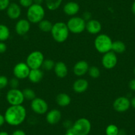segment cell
Wrapping results in <instances>:
<instances>
[{"label":"cell","mask_w":135,"mask_h":135,"mask_svg":"<svg viewBox=\"0 0 135 135\" xmlns=\"http://www.w3.org/2000/svg\"><path fill=\"white\" fill-rule=\"evenodd\" d=\"M63 9L66 15L74 17L80 11V6L76 2H70L64 5Z\"/></svg>","instance_id":"obj_17"},{"label":"cell","mask_w":135,"mask_h":135,"mask_svg":"<svg viewBox=\"0 0 135 135\" xmlns=\"http://www.w3.org/2000/svg\"><path fill=\"white\" fill-rule=\"evenodd\" d=\"M57 104L62 107L68 106L71 103V97L66 93H60L56 97Z\"/></svg>","instance_id":"obj_22"},{"label":"cell","mask_w":135,"mask_h":135,"mask_svg":"<svg viewBox=\"0 0 135 135\" xmlns=\"http://www.w3.org/2000/svg\"><path fill=\"white\" fill-rule=\"evenodd\" d=\"M45 60L44 55L41 51L35 50L30 53L26 60V64L30 69H40Z\"/></svg>","instance_id":"obj_6"},{"label":"cell","mask_w":135,"mask_h":135,"mask_svg":"<svg viewBox=\"0 0 135 135\" xmlns=\"http://www.w3.org/2000/svg\"><path fill=\"white\" fill-rule=\"evenodd\" d=\"M128 86H129V88L131 90L135 91V79H133V80L130 81L129 84H128Z\"/></svg>","instance_id":"obj_38"},{"label":"cell","mask_w":135,"mask_h":135,"mask_svg":"<svg viewBox=\"0 0 135 135\" xmlns=\"http://www.w3.org/2000/svg\"><path fill=\"white\" fill-rule=\"evenodd\" d=\"M31 69L28 65L25 62H19L13 68V74L15 78L19 80H24L27 78Z\"/></svg>","instance_id":"obj_10"},{"label":"cell","mask_w":135,"mask_h":135,"mask_svg":"<svg viewBox=\"0 0 135 135\" xmlns=\"http://www.w3.org/2000/svg\"><path fill=\"white\" fill-rule=\"evenodd\" d=\"M119 135H120V134H119Z\"/></svg>","instance_id":"obj_48"},{"label":"cell","mask_w":135,"mask_h":135,"mask_svg":"<svg viewBox=\"0 0 135 135\" xmlns=\"http://www.w3.org/2000/svg\"><path fill=\"white\" fill-rule=\"evenodd\" d=\"M71 128L75 135H88L91 129V124L86 118H80L74 122Z\"/></svg>","instance_id":"obj_5"},{"label":"cell","mask_w":135,"mask_h":135,"mask_svg":"<svg viewBox=\"0 0 135 135\" xmlns=\"http://www.w3.org/2000/svg\"><path fill=\"white\" fill-rule=\"evenodd\" d=\"M4 117L6 122L9 125H20L27 117V111L22 105H10L5 112Z\"/></svg>","instance_id":"obj_1"},{"label":"cell","mask_w":135,"mask_h":135,"mask_svg":"<svg viewBox=\"0 0 135 135\" xmlns=\"http://www.w3.org/2000/svg\"><path fill=\"white\" fill-rule=\"evenodd\" d=\"M6 99L10 105H20L24 102L25 97L22 91L17 89H11L7 91Z\"/></svg>","instance_id":"obj_8"},{"label":"cell","mask_w":135,"mask_h":135,"mask_svg":"<svg viewBox=\"0 0 135 135\" xmlns=\"http://www.w3.org/2000/svg\"><path fill=\"white\" fill-rule=\"evenodd\" d=\"M89 66L88 62L85 60H80L75 64L73 68V72L77 76H83L86 74L89 70Z\"/></svg>","instance_id":"obj_14"},{"label":"cell","mask_w":135,"mask_h":135,"mask_svg":"<svg viewBox=\"0 0 135 135\" xmlns=\"http://www.w3.org/2000/svg\"><path fill=\"white\" fill-rule=\"evenodd\" d=\"M11 135H26V133L25 131H23V130L17 129L15 130V131H13V133L11 134Z\"/></svg>","instance_id":"obj_37"},{"label":"cell","mask_w":135,"mask_h":135,"mask_svg":"<svg viewBox=\"0 0 135 135\" xmlns=\"http://www.w3.org/2000/svg\"><path fill=\"white\" fill-rule=\"evenodd\" d=\"M70 32L74 34L81 33L85 29L86 21L80 17H72L66 23Z\"/></svg>","instance_id":"obj_7"},{"label":"cell","mask_w":135,"mask_h":135,"mask_svg":"<svg viewBox=\"0 0 135 135\" xmlns=\"http://www.w3.org/2000/svg\"><path fill=\"white\" fill-rule=\"evenodd\" d=\"M23 95H24L25 99L27 100V101H32L34 99L36 98V93L31 88H25L23 89Z\"/></svg>","instance_id":"obj_27"},{"label":"cell","mask_w":135,"mask_h":135,"mask_svg":"<svg viewBox=\"0 0 135 135\" xmlns=\"http://www.w3.org/2000/svg\"><path fill=\"white\" fill-rule=\"evenodd\" d=\"M31 107L33 112L38 115L45 114L49 109V105L46 101L40 97H36L31 101Z\"/></svg>","instance_id":"obj_9"},{"label":"cell","mask_w":135,"mask_h":135,"mask_svg":"<svg viewBox=\"0 0 135 135\" xmlns=\"http://www.w3.org/2000/svg\"><path fill=\"white\" fill-rule=\"evenodd\" d=\"M19 79H17V78H13L9 81V84L11 86V89H17L19 85Z\"/></svg>","instance_id":"obj_32"},{"label":"cell","mask_w":135,"mask_h":135,"mask_svg":"<svg viewBox=\"0 0 135 135\" xmlns=\"http://www.w3.org/2000/svg\"><path fill=\"white\" fill-rule=\"evenodd\" d=\"M10 4V0H0V11L7 9Z\"/></svg>","instance_id":"obj_33"},{"label":"cell","mask_w":135,"mask_h":135,"mask_svg":"<svg viewBox=\"0 0 135 135\" xmlns=\"http://www.w3.org/2000/svg\"><path fill=\"white\" fill-rule=\"evenodd\" d=\"M101 28H102V26H101V23L96 19H91L86 22L85 29L89 33L92 34V35L98 34L101 31Z\"/></svg>","instance_id":"obj_15"},{"label":"cell","mask_w":135,"mask_h":135,"mask_svg":"<svg viewBox=\"0 0 135 135\" xmlns=\"http://www.w3.org/2000/svg\"><path fill=\"white\" fill-rule=\"evenodd\" d=\"M15 28L17 35L20 36L25 35L30 31L31 23L27 19H20L17 22Z\"/></svg>","instance_id":"obj_13"},{"label":"cell","mask_w":135,"mask_h":135,"mask_svg":"<svg viewBox=\"0 0 135 135\" xmlns=\"http://www.w3.org/2000/svg\"><path fill=\"white\" fill-rule=\"evenodd\" d=\"M6 50H7V45L3 42L0 41V54L6 52Z\"/></svg>","instance_id":"obj_35"},{"label":"cell","mask_w":135,"mask_h":135,"mask_svg":"<svg viewBox=\"0 0 135 135\" xmlns=\"http://www.w3.org/2000/svg\"><path fill=\"white\" fill-rule=\"evenodd\" d=\"M7 15L11 19H17L21 16V9L18 4L15 3H10L7 9Z\"/></svg>","instance_id":"obj_18"},{"label":"cell","mask_w":135,"mask_h":135,"mask_svg":"<svg viewBox=\"0 0 135 135\" xmlns=\"http://www.w3.org/2000/svg\"><path fill=\"white\" fill-rule=\"evenodd\" d=\"M5 123H6V120H5L4 115L0 114V127L3 126Z\"/></svg>","instance_id":"obj_39"},{"label":"cell","mask_w":135,"mask_h":135,"mask_svg":"<svg viewBox=\"0 0 135 135\" xmlns=\"http://www.w3.org/2000/svg\"><path fill=\"white\" fill-rule=\"evenodd\" d=\"M44 0H33V3L37 5H41L43 3Z\"/></svg>","instance_id":"obj_41"},{"label":"cell","mask_w":135,"mask_h":135,"mask_svg":"<svg viewBox=\"0 0 135 135\" xmlns=\"http://www.w3.org/2000/svg\"><path fill=\"white\" fill-rule=\"evenodd\" d=\"M134 23H135V20H134Z\"/></svg>","instance_id":"obj_47"},{"label":"cell","mask_w":135,"mask_h":135,"mask_svg":"<svg viewBox=\"0 0 135 135\" xmlns=\"http://www.w3.org/2000/svg\"><path fill=\"white\" fill-rule=\"evenodd\" d=\"M117 61L118 60L116 54L113 51H109L103 54L101 60V63L105 69L111 70L116 66Z\"/></svg>","instance_id":"obj_11"},{"label":"cell","mask_w":135,"mask_h":135,"mask_svg":"<svg viewBox=\"0 0 135 135\" xmlns=\"http://www.w3.org/2000/svg\"><path fill=\"white\" fill-rule=\"evenodd\" d=\"M43 72L41 69H31L28 78L34 84L39 83L43 78Z\"/></svg>","instance_id":"obj_21"},{"label":"cell","mask_w":135,"mask_h":135,"mask_svg":"<svg viewBox=\"0 0 135 135\" xmlns=\"http://www.w3.org/2000/svg\"><path fill=\"white\" fill-rule=\"evenodd\" d=\"M0 96H1V92H0Z\"/></svg>","instance_id":"obj_46"},{"label":"cell","mask_w":135,"mask_h":135,"mask_svg":"<svg viewBox=\"0 0 135 135\" xmlns=\"http://www.w3.org/2000/svg\"><path fill=\"white\" fill-rule=\"evenodd\" d=\"M0 135H9L8 132H7L6 131H1L0 132Z\"/></svg>","instance_id":"obj_44"},{"label":"cell","mask_w":135,"mask_h":135,"mask_svg":"<svg viewBox=\"0 0 135 135\" xmlns=\"http://www.w3.org/2000/svg\"><path fill=\"white\" fill-rule=\"evenodd\" d=\"M113 109L119 113H123L127 111L131 107V101L126 97H119L114 101Z\"/></svg>","instance_id":"obj_12"},{"label":"cell","mask_w":135,"mask_h":135,"mask_svg":"<svg viewBox=\"0 0 135 135\" xmlns=\"http://www.w3.org/2000/svg\"><path fill=\"white\" fill-rule=\"evenodd\" d=\"M82 18L85 21H89L91 19V15L90 13L87 11V12H85L84 14H83Z\"/></svg>","instance_id":"obj_36"},{"label":"cell","mask_w":135,"mask_h":135,"mask_svg":"<svg viewBox=\"0 0 135 135\" xmlns=\"http://www.w3.org/2000/svg\"><path fill=\"white\" fill-rule=\"evenodd\" d=\"M89 83L85 79H78L73 84V89L76 93H81L85 92L88 89Z\"/></svg>","instance_id":"obj_20"},{"label":"cell","mask_w":135,"mask_h":135,"mask_svg":"<svg viewBox=\"0 0 135 135\" xmlns=\"http://www.w3.org/2000/svg\"><path fill=\"white\" fill-rule=\"evenodd\" d=\"M8 84V78L5 76H0V89H4Z\"/></svg>","instance_id":"obj_31"},{"label":"cell","mask_w":135,"mask_h":135,"mask_svg":"<svg viewBox=\"0 0 135 135\" xmlns=\"http://www.w3.org/2000/svg\"><path fill=\"white\" fill-rule=\"evenodd\" d=\"M88 73L89 74V76L91 78L94 79L97 78L100 76V70L98 68V67H97V66H93L89 67Z\"/></svg>","instance_id":"obj_29"},{"label":"cell","mask_w":135,"mask_h":135,"mask_svg":"<svg viewBox=\"0 0 135 135\" xmlns=\"http://www.w3.org/2000/svg\"><path fill=\"white\" fill-rule=\"evenodd\" d=\"M64 135H75V134L74 133L73 131H72V128H68L67 129V131H66V133L64 134Z\"/></svg>","instance_id":"obj_40"},{"label":"cell","mask_w":135,"mask_h":135,"mask_svg":"<svg viewBox=\"0 0 135 135\" xmlns=\"http://www.w3.org/2000/svg\"><path fill=\"white\" fill-rule=\"evenodd\" d=\"M45 11L41 5L33 4L28 8L27 13V20L32 23H38L43 20Z\"/></svg>","instance_id":"obj_4"},{"label":"cell","mask_w":135,"mask_h":135,"mask_svg":"<svg viewBox=\"0 0 135 135\" xmlns=\"http://www.w3.org/2000/svg\"><path fill=\"white\" fill-rule=\"evenodd\" d=\"M131 10H132V12L133 13V14L135 15V1L132 3V7H131Z\"/></svg>","instance_id":"obj_43"},{"label":"cell","mask_w":135,"mask_h":135,"mask_svg":"<svg viewBox=\"0 0 135 135\" xmlns=\"http://www.w3.org/2000/svg\"><path fill=\"white\" fill-rule=\"evenodd\" d=\"M131 105L132 106L133 108L135 109V97H134L133 98L131 99Z\"/></svg>","instance_id":"obj_42"},{"label":"cell","mask_w":135,"mask_h":135,"mask_svg":"<svg viewBox=\"0 0 135 135\" xmlns=\"http://www.w3.org/2000/svg\"><path fill=\"white\" fill-rule=\"evenodd\" d=\"M54 73L56 75L57 77L60 78H64L68 75V67L66 64L63 62H56L54 68Z\"/></svg>","instance_id":"obj_19"},{"label":"cell","mask_w":135,"mask_h":135,"mask_svg":"<svg viewBox=\"0 0 135 135\" xmlns=\"http://www.w3.org/2000/svg\"><path fill=\"white\" fill-rule=\"evenodd\" d=\"M10 36V31L8 27L3 24H0V41H7Z\"/></svg>","instance_id":"obj_26"},{"label":"cell","mask_w":135,"mask_h":135,"mask_svg":"<svg viewBox=\"0 0 135 135\" xmlns=\"http://www.w3.org/2000/svg\"><path fill=\"white\" fill-rule=\"evenodd\" d=\"M113 41L109 36L105 34H100L94 41V46L97 52L105 54L111 51Z\"/></svg>","instance_id":"obj_3"},{"label":"cell","mask_w":135,"mask_h":135,"mask_svg":"<svg viewBox=\"0 0 135 135\" xmlns=\"http://www.w3.org/2000/svg\"><path fill=\"white\" fill-rule=\"evenodd\" d=\"M19 3L22 7L28 8L33 4V0H19Z\"/></svg>","instance_id":"obj_34"},{"label":"cell","mask_w":135,"mask_h":135,"mask_svg":"<svg viewBox=\"0 0 135 135\" xmlns=\"http://www.w3.org/2000/svg\"><path fill=\"white\" fill-rule=\"evenodd\" d=\"M53 39L58 43L65 42L69 36V29L66 23L63 22H57L53 24L51 31Z\"/></svg>","instance_id":"obj_2"},{"label":"cell","mask_w":135,"mask_h":135,"mask_svg":"<svg viewBox=\"0 0 135 135\" xmlns=\"http://www.w3.org/2000/svg\"><path fill=\"white\" fill-rule=\"evenodd\" d=\"M62 118V114L59 110L56 109L50 110L46 113V120L50 124H56L60 122Z\"/></svg>","instance_id":"obj_16"},{"label":"cell","mask_w":135,"mask_h":135,"mask_svg":"<svg viewBox=\"0 0 135 135\" xmlns=\"http://www.w3.org/2000/svg\"><path fill=\"white\" fill-rule=\"evenodd\" d=\"M63 0H45V3L48 9L55 11L60 7Z\"/></svg>","instance_id":"obj_25"},{"label":"cell","mask_w":135,"mask_h":135,"mask_svg":"<svg viewBox=\"0 0 135 135\" xmlns=\"http://www.w3.org/2000/svg\"><path fill=\"white\" fill-rule=\"evenodd\" d=\"M126 50V45L123 41H115L113 42L111 51L115 54H122Z\"/></svg>","instance_id":"obj_23"},{"label":"cell","mask_w":135,"mask_h":135,"mask_svg":"<svg viewBox=\"0 0 135 135\" xmlns=\"http://www.w3.org/2000/svg\"><path fill=\"white\" fill-rule=\"evenodd\" d=\"M53 24L47 19H43L38 23V28L44 32H51Z\"/></svg>","instance_id":"obj_24"},{"label":"cell","mask_w":135,"mask_h":135,"mask_svg":"<svg viewBox=\"0 0 135 135\" xmlns=\"http://www.w3.org/2000/svg\"><path fill=\"white\" fill-rule=\"evenodd\" d=\"M134 76H135V68H134Z\"/></svg>","instance_id":"obj_45"},{"label":"cell","mask_w":135,"mask_h":135,"mask_svg":"<svg viewBox=\"0 0 135 135\" xmlns=\"http://www.w3.org/2000/svg\"><path fill=\"white\" fill-rule=\"evenodd\" d=\"M55 64L54 61L51 59H46L42 63V67L45 70L50 71L51 70L54 69V66H55Z\"/></svg>","instance_id":"obj_30"},{"label":"cell","mask_w":135,"mask_h":135,"mask_svg":"<svg viewBox=\"0 0 135 135\" xmlns=\"http://www.w3.org/2000/svg\"><path fill=\"white\" fill-rule=\"evenodd\" d=\"M119 129L115 124H111L107 127L105 129L106 135H119Z\"/></svg>","instance_id":"obj_28"}]
</instances>
